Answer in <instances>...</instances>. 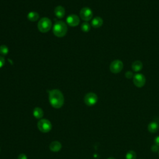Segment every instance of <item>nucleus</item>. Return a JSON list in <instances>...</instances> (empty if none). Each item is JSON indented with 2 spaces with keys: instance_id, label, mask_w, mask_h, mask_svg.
I'll list each match as a JSON object with an SVG mask.
<instances>
[{
  "instance_id": "f257e3e1",
  "label": "nucleus",
  "mask_w": 159,
  "mask_h": 159,
  "mask_svg": "<svg viewBox=\"0 0 159 159\" xmlns=\"http://www.w3.org/2000/svg\"><path fill=\"white\" fill-rule=\"evenodd\" d=\"M48 93V99L51 106L56 109L62 107L64 103V97L62 93L57 89L50 90Z\"/></svg>"
},
{
  "instance_id": "f03ea898",
  "label": "nucleus",
  "mask_w": 159,
  "mask_h": 159,
  "mask_svg": "<svg viewBox=\"0 0 159 159\" xmlns=\"http://www.w3.org/2000/svg\"><path fill=\"white\" fill-rule=\"evenodd\" d=\"M68 28L66 24L61 20L57 21L53 27V34L58 37L65 36L67 32Z\"/></svg>"
},
{
  "instance_id": "7ed1b4c3",
  "label": "nucleus",
  "mask_w": 159,
  "mask_h": 159,
  "mask_svg": "<svg viewBox=\"0 0 159 159\" xmlns=\"http://www.w3.org/2000/svg\"><path fill=\"white\" fill-rule=\"evenodd\" d=\"M52 21L48 17H42L38 22L37 27L39 30L42 32L45 33L49 31L52 28Z\"/></svg>"
},
{
  "instance_id": "20e7f679",
  "label": "nucleus",
  "mask_w": 159,
  "mask_h": 159,
  "mask_svg": "<svg viewBox=\"0 0 159 159\" xmlns=\"http://www.w3.org/2000/svg\"><path fill=\"white\" fill-rule=\"evenodd\" d=\"M37 127L39 130L43 133H47L51 130L52 128V123L46 119H42L37 122Z\"/></svg>"
},
{
  "instance_id": "39448f33",
  "label": "nucleus",
  "mask_w": 159,
  "mask_h": 159,
  "mask_svg": "<svg viewBox=\"0 0 159 159\" xmlns=\"http://www.w3.org/2000/svg\"><path fill=\"white\" fill-rule=\"evenodd\" d=\"M98 96L95 93H88L85 95L84 98V101L87 106H92L96 104L98 102Z\"/></svg>"
},
{
  "instance_id": "423d86ee",
  "label": "nucleus",
  "mask_w": 159,
  "mask_h": 159,
  "mask_svg": "<svg viewBox=\"0 0 159 159\" xmlns=\"http://www.w3.org/2000/svg\"><path fill=\"white\" fill-rule=\"evenodd\" d=\"M123 63L119 60H116L111 62L109 68L112 73H118L120 72L123 68Z\"/></svg>"
},
{
  "instance_id": "0eeeda50",
  "label": "nucleus",
  "mask_w": 159,
  "mask_h": 159,
  "mask_svg": "<svg viewBox=\"0 0 159 159\" xmlns=\"http://www.w3.org/2000/svg\"><path fill=\"white\" fill-rule=\"evenodd\" d=\"M80 15V17L83 20L87 22L92 19L93 12L90 8H89L88 7H84L81 9Z\"/></svg>"
},
{
  "instance_id": "6e6552de",
  "label": "nucleus",
  "mask_w": 159,
  "mask_h": 159,
  "mask_svg": "<svg viewBox=\"0 0 159 159\" xmlns=\"http://www.w3.org/2000/svg\"><path fill=\"white\" fill-rule=\"evenodd\" d=\"M145 76L140 73L136 74L133 77V83L134 85L138 88L143 87L145 84Z\"/></svg>"
},
{
  "instance_id": "1a4fd4ad",
  "label": "nucleus",
  "mask_w": 159,
  "mask_h": 159,
  "mask_svg": "<svg viewBox=\"0 0 159 159\" xmlns=\"http://www.w3.org/2000/svg\"><path fill=\"white\" fill-rule=\"evenodd\" d=\"M66 23L71 27H75L78 25L80 24V18L78 17V16L75 14H71L69 15L66 19Z\"/></svg>"
},
{
  "instance_id": "9d476101",
  "label": "nucleus",
  "mask_w": 159,
  "mask_h": 159,
  "mask_svg": "<svg viewBox=\"0 0 159 159\" xmlns=\"http://www.w3.org/2000/svg\"><path fill=\"white\" fill-rule=\"evenodd\" d=\"M54 12H55V14L57 17L61 19L65 16V10L63 7H62L61 6H58L55 8Z\"/></svg>"
},
{
  "instance_id": "9b49d317",
  "label": "nucleus",
  "mask_w": 159,
  "mask_h": 159,
  "mask_svg": "<svg viewBox=\"0 0 159 159\" xmlns=\"http://www.w3.org/2000/svg\"><path fill=\"white\" fill-rule=\"evenodd\" d=\"M49 148H50V150L51 151L54 152H58L61 150V144L58 141H53V142L50 143V144L49 145Z\"/></svg>"
},
{
  "instance_id": "f8f14e48",
  "label": "nucleus",
  "mask_w": 159,
  "mask_h": 159,
  "mask_svg": "<svg viewBox=\"0 0 159 159\" xmlns=\"http://www.w3.org/2000/svg\"><path fill=\"white\" fill-rule=\"evenodd\" d=\"M148 131L150 133H156L159 129V125L157 122H152L148 124L147 127Z\"/></svg>"
},
{
  "instance_id": "ddd939ff",
  "label": "nucleus",
  "mask_w": 159,
  "mask_h": 159,
  "mask_svg": "<svg viewBox=\"0 0 159 159\" xmlns=\"http://www.w3.org/2000/svg\"><path fill=\"white\" fill-rule=\"evenodd\" d=\"M103 24V20L100 17H95L93 19L91 22V25L94 28L100 27Z\"/></svg>"
},
{
  "instance_id": "4468645a",
  "label": "nucleus",
  "mask_w": 159,
  "mask_h": 159,
  "mask_svg": "<svg viewBox=\"0 0 159 159\" xmlns=\"http://www.w3.org/2000/svg\"><path fill=\"white\" fill-rule=\"evenodd\" d=\"M33 115L36 119H40L43 116V111L40 107H35L33 111Z\"/></svg>"
},
{
  "instance_id": "2eb2a0df",
  "label": "nucleus",
  "mask_w": 159,
  "mask_h": 159,
  "mask_svg": "<svg viewBox=\"0 0 159 159\" xmlns=\"http://www.w3.org/2000/svg\"><path fill=\"white\" fill-rule=\"evenodd\" d=\"M142 67H143L142 63L139 60L134 61L132 64V68L135 72L140 71L142 69Z\"/></svg>"
},
{
  "instance_id": "dca6fc26",
  "label": "nucleus",
  "mask_w": 159,
  "mask_h": 159,
  "mask_svg": "<svg viewBox=\"0 0 159 159\" xmlns=\"http://www.w3.org/2000/svg\"><path fill=\"white\" fill-rule=\"evenodd\" d=\"M27 17V19L29 20L32 21V22H35V21H36L39 19V14L37 12L31 11V12H29L28 13Z\"/></svg>"
},
{
  "instance_id": "f3484780",
  "label": "nucleus",
  "mask_w": 159,
  "mask_h": 159,
  "mask_svg": "<svg viewBox=\"0 0 159 159\" xmlns=\"http://www.w3.org/2000/svg\"><path fill=\"white\" fill-rule=\"evenodd\" d=\"M137 154L134 150H129L125 155V159H136Z\"/></svg>"
},
{
  "instance_id": "a211bd4d",
  "label": "nucleus",
  "mask_w": 159,
  "mask_h": 159,
  "mask_svg": "<svg viewBox=\"0 0 159 159\" xmlns=\"http://www.w3.org/2000/svg\"><path fill=\"white\" fill-rule=\"evenodd\" d=\"M81 30L84 32H88L89 31L90 29H91V26L89 25V24L87 22H83L81 25Z\"/></svg>"
},
{
  "instance_id": "6ab92c4d",
  "label": "nucleus",
  "mask_w": 159,
  "mask_h": 159,
  "mask_svg": "<svg viewBox=\"0 0 159 159\" xmlns=\"http://www.w3.org/2000/svg\"><path fill=\"white\" fill-rule=\"evenodd\" d=\"M9 52L8 47L5 45H2L0 46V53L2 55H6Z\"/></svg>"
},
{
  "instance_id": "aec40b11",
  "label": "nucleus",
  "mask_w": 159,
  "mask_h": 159,
  "mask_svg": "<svg viewBox=\"0 0 159 159\" xmlns=\"http://www.w3.org/2000/svg\"><path fill=\"white\" fill-rule=\"evenodd\" d=\"M158 150H159V147L157 146V145H155V144H153V145L151 147V150H152V152H156L158 151Z\"/></svg>"
},
{
  "instance_id": "412c9836",
  "label": "nucleus",
  "mask_w": 159,
  "mask_h": 159,
  "mask_svg": "<svg viewBox=\"0 0 159 159\" xmlns=\"http://www.w3.org/2000/svg\"><path fill=\"white\" fill-rule=\"evenodd\" d=\"M17 159H27V157L24 153H20L17 157Z\"/></svg>"
},
{
  "instance_id": "4be33fe9",
  "label": "nucleus",
  "mask_w": 159,
  "mask_h": 159,
  "mask_svg": "<svg viewBox=\"0 0 159 159\" xmlns=\"http://www.w3.org/2000/svg\"><path fill=\"white\" fill-rule=\"evenodd\" d=\"M4 63H5V60H4V58L0 56V68H2V67L4 66Z\"/></svg>"
},
{
  "instance_id": "5701e85b",
  "label": "nucleus",
  "mask_w": 159,
  "mask_h": 159,
  "mask_svg": "<svg viewBox=\"0 0 159 159\" xmlns=\"http://www.w3.org/2000/svg\"><path fill=\"white\" fill-rule=\"evenodd\" d=\"M125 76L127 78H131L133 76V73L131 71H127L125 73Z\"/></svg>"
},
{
  "instance_id": "b1692460",
  "label": "nucleus",
  "mask_w": 159,
  "mask_h": 159,
  "mask_svg": "<svg viewBox=\"0 0 159 159\" xmlns=\"http://www.w3.org/2000/svg\"><path fill=\"white\" fill-rule=\"evenodd\" d=\"M154 143L155 145H157V146L159 147V135L157 136L155 139H154Z\"/></svg>"
},
{
  "instance_id": "393cba45",
  "label": "nucleus",
  "mask_w": 159,
  "mask_h": 159,
  "mask_svg": "<svg viewBox=\"0 0 159 159\" xmlns=\"http://www.w3.org/2000/svg\"><path fill=\"white\" fill-rule=\"evenodd\" d=\"M107 159H116V158H113V157H109V158H107Z\"/></svg>"
},
{
  "instance_id": "a878e982",
  "label": "nucleus",
  "mask_w": 159,
  "mask_h": 159,
  "mask_svg": "<svg viewBox=\"0 0 159 159\" xmlns=\"http://www.w3.org/2000/svg\"><path fill=\"white\" fill-rule=\"evenodd\" d=\"M158 156H159V150H158Z\"/></svg>"
}]
</instances>
